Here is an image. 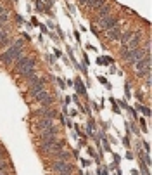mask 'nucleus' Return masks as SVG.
<instances>
[{"mask_svg": "<svg viewBox=\"0 0 152 175\" xmlns=\"http://www.w3.org/2000/svg\"><path fill=\"white\" fill-rule=\"evenodd\" d=\"M104 5V0H88V7L92 9H99Z\"/></svg>", "mask_w": 152, "mask_h": 175, "instance_id": "obj_16", "label": "nucleus"}, {"mask_svg": "<svg viewBox=\"0 0 152 175\" xmlns=\"http://www.w3.org/2000/svg\"><path fill=\"white\" fill-rule=\"evenodd\" d=\"M111 9H112V5H109V4H104L102 7L97 9V12H99V19H100V17H105V16H109Z\"/></svg>", "mask_w": 152, "mask_h": 175, "instance_id": "obj_12", "label": "nucleus"}, {"mask_svg": "<svg viewBox=\"0 0 152 175\" xmlns=\"http://www.w3.org/2000/svg\"><path fill=\"white\" fill-rule=\"evenodd\" d=\"M135 35V31H124V33H121V36H119V42H121V45H124V43H128L131 40V36Z\"/></svg>", "mask_w": 152, "mask_h": 175, "instance_id": "obj_13", "label": "nucleus"}, {"mask_svg": "<svg viewBox=\"0 0 152 175\" xmlns=\"http://www.w3.org/2000/svg\"><path fill=\"white\" fill-rule=\"evenodd\" d=\"M2 14H9V12H7L5 5H2V4H0V16H2Z\"/></svg>", "mask_w": 152, "mask_h": 175, "instance_id": "obj_21", "label": "nucleus"}, {"mask_svg": "<svg viewBox=\"0 0 152 175\" xmlns=\"http://www.w3.org/2000/svg\"><path fill=\"white\" fill-rule=\"evenodd\" d=\"M76 87H78V92H80V94H85V87L81 85V82H80V78L76 80Z\"/></svg>", "mask_w": 152, "mask_h": 175, "instance_id": "obj_20", "label": "nucleus"}, {"mask_svg": "<svg viewBox=\"0 0 152 175\" xmlns=\"http://www.w3.org/2000/svg\"><path fill=\"white\" fill-rule=\"evenodd\" d=\"M43 89H45V80H43V78H38V82H36V83L29 85V95L35 97V95H36V94H40Z\"/></svg>", "mask_w": 152, "mask_h": 175, "instance_id": "obj_10", "label": "nucleus"}, {"mask_svg": "<svg viewBox=\"0 0 152 175\" xmlns=\"http://www.w3.org/2000/svg\"><path fill=\"white\" fill-rule=\"evenodd\" d=\"M138 111H142L145 116H150V109H149V108H145V106H142V104H138Z\"/></svg>", "mask_w": 152, "mask_h": 175, "instance_id": "obj_19", "label": "nucleus"}, {"mask_svg": "<svg viewBox=\"0 0 152 175\" xmlns=\"http://www.w3.org/2000/svg\"><path fill=\"white\" fill-rule=\"evenodd\" d=\"M62 175H73V173H62Z\"/></svg>", "mask_w": 152, "mask_h": 175, "instance_id": "obj_29", "label": "nucleus"}, {"mask_svg": "<svg viewBox=\"0 0 152 175\" xmlns=\"http://www.w3.org/2000/svg\"><path fill=\"white\" fill-rule=\"evenodd\" d=\"M7 23H9V14H2L0 16V28L7 26Z\"/></svg>", "mask_w": 152, "mask_h": 175, "instance_id": "obj_18", "label": "nucleus"}, {"mask_svg": "<svg viewBox=\"0 0 152 175\" xmlns=\"http://www.w3.org/2000/svg\"><path fill=\"white\" fill-rule=\"evenodd\" d=\"M57 82H59V85H61V89H66V85H64V82H62V80H57Z\"/></svg>", "mask_w": 152, "mask_h": 175, "instance_id": "obj_27", "label": "nucleus"}, {"mask_svg": "<svg viewBox=\"0 0 152 175\" xmlns=\"http://www.w3.org/2000/svg\"><path fill=\"white\" fill-rule=\"evenodd\" d=\"M69 158H71V154H69L68 151H59V153H57V158H55V160H59V161H68Z\"/></svg>", "mask_w": 152, "mask_h": 175, "instance_id": "obj_14", "label": "nucleus"}, {"mask_svg": "<svg viewBox=\"0 0 152 175\" xmlns=\"http://www.w3.org/2000/svg\"><path fill=\"white\" fill-rule=\"evenodd\" d=\"M52 172H54L55 175L73 173V167L69 165L68 161H59V160H54V161H52Z\"/></svg>", "mask_w": 152, "mask_h": 175, "instance_id": "obj_3", "label": "nucleus"}, {"mask_svg": "<svg viewBox=\"0 0 152 175\" xmlns=\"http://www.w3.org/2000/svg\"><path fill=\"white\" fill-rule=\"evenodd\" d=\"M5 167H7V163L4 160H0V172H4V168H5Z\"/></svg>", "mask_w": 152, "mask_h": 175, "instance_id": "obj_22", "label": "nucleus"}, {"mask_svg": "<svg viewBox=\"0 0 152 175\" xmlns=\"http://www.w3.org/2000/svg\"><path fill=\"white\" fill-rule=\"evenodd\" d=\"M140 42H142V33L140 31H137L135 35L131 36V40L128 43H124L123 47H121V54H126V52H130V50L137 49L138 45H140Z\"/></svg>", "mask_w": 152, "mask_h": 175, "instance_id": "obj_5", "label": "nucleus"}, {"mask_svg": "<svg viewBox=\"0 0 152 175\" xmlns=\"http://www.w3.org/2000/svg\"><path fill=\"white\" fill-rule=\"evenodd\" d=\"M88 128H90V132H92V130L95 128V125H93V121H92V120H90V121H88Z\"/></svg>", "mask_w": 152, "mask_h": 175, "instance_id": "obj_23", "label": "nucleus"}, {"mask_svg": "<svg viewBox=\"0 0 152 175\" xmlns=\"http://www.w3.org/2000/svg\"><path fill=\"white\" fill-rule=\"evenodd\" d=\"M59 135V127L55 125H50L47 127V128H43V130H40V139H48V137H57Z\"/></svg>", "mask_w": 152, "mask_h": 175, "instance_id": "obj_8", "label": "nucleus"}, {"mask_svg": "<svg viewBox=\"0 0 152 175\" xmlns=\"http://www.w3.org/2000/svg\"><path fill=\"white\" fill-rule=\"evenodd\" d=\"M23 56V42L21 40H17V42L14 43V45H11L9 49L0 56V61L4 64H12L16 59H19V57Z\"/></svg>", "mask_w": 152, "mask_h": 175, "instance_id": "obj_1", "label": "nucleus"}, {"mask_svg": "<svg viewBox=\"0 0 152 175\" xmlns=\"http://www.w3.org/2000/svg\"><path fill=\"white\" fill-rule=\"evenodd\" d=\"M123 144L126 147H130V140H128V137H124V139H123Z\"/></svg>", "mask_w": 152, "mask_h": 175, "instance_id": "obj_24", "label": "nucleus"}, {"mask_svg": "<svg viewBox=\"0 0 152 175\" xmlns=\"http://www.w3.org/2000/svg\"><path fill=\"white\" fill-rule=\"evenodd\" d=\"M116 24H119V17L117 16H112V14H109V16H105V17H100L99 19V28H102V30H111V28H114Z\"/></svg>", "mask_w": 152, "mask_h": 175, "instance_id": "obj_4", "label": "nucleus"}, {"mask_svg": "<svg viewBox=\"0 0 152 175\" xmlns=\"http://www.w3.org/2000/svg\"><path fill=\"white\" fill-rule=\"evenodd\" d=\"M145 56H149V49L137 47V49H133V50H130V52L123 54V59H124V63L133 64V63H137V61H140V59L145 57Z\"/></svg>", "mask_w": 152, "mask_h": 175, "instance_id": "obj_2", "label": "nucleus"}, {"mask_svg": "<svg viewBox=\"0 0 152 175\" xmlns=\"http://www.w3.org/2000/svg\"><path fill=\"white\" fill-rule=\"evenodd\" d=\"M0 175H7V173H5V172H0Z\"/></svg>", "mask_w": 152, "mask_h": 175, "instance_id": "obj_28", "label": "nucleus"}, {"mask_svg": "<svg viewBox=\"0 0 152 175\" xmlns=\"http://www.w3.org/2000/svg\"><path fill=\"white\" fill-rule=\"evenodd\" d=\"M35 101H36V102H40L41 106H45V108L52 106V102H54L52 97H50V94L47 92V89H43L40 94H36V95H35Z\"/></svg>", "mask_w": 152, "mask_h": 175, "instance_id": "obj_6", "label": "nucleus"}, {"mask_svg": "<svg viewBox=\"0 0 152 175\" xmlns=\"http://www.w3.org/2000/svg\"><path fill=\"white\" fill-rule=\"evenodd\" d=\"M121 26L119 24H116L114 28H111V30H107V38L109 40H119V36H121Z\"/></svg>", "mask_w": 152, "mask_h": 175, "instance_id": "obj_11", "label": "nucleus"}, {"mask_svg": "<svg viewBox=\"0 0 152 175\" xmlns=\"http://www.w3.org/2000/svg\"><path fill=\"white\" fill-rule=\"evenodd\" d=\"M133 68H135L137 73H140V71H144V70H149V68H150V56H145V57H142L140 61L133 63Z\"/></svg>", "mask_w": 152, "mask_h": 175, "instance_id": "obj_9", "label": "nucleus"}, {"mask_svg": "<svg viewBox=\"0 0 152 175\" xmlns=\"http://www.w3.org/2000/svg\"><path fill=\"white\" fill-rule=\"evenodd\" d=\"M57 142V137H48V139H41V144L38 146V151L41 153H52V147Z\"/></svg>", "mask_w": 152, "mask_h": 175, "instance_id": "obj_7", "label": "nucleus"}, {"mask_svg": "<svg viewBox=\"0 0 152 175\" xmlns=\"http://www.w3.org/2000/svg\"><path fill=\"white\" fill-rule=\"evenodd\" d=\"M124 94H126V97H128V95H130V87H128V85H126V87H124Z\"/></svg>", "mask_w": 152, "mask_h": 175, "instance_id": "obj_25", "label": "nucleus"}, {"mask_svg": "<svg viewBox=\"0 0 152 175\" xmlns=\"http://www.w3.org/2000/svg\"><path fill=\"white\" fill-rule=\"evenodd\" d=\"M7 38H9V30L4 26V28H0V43H5Z\"/></svg>", "mask_w": 152, "mask_h": 175, "instance_id": "obj_15", "label": "nucleus"}, {"mask_svg": "<svg viewBox=\"0 0 152 175\" xmlns=\"http://www.w3.org/2000/svg\"><path fill=\"white\" fill-rule=\"evenodd\" d=\"M64 146H66V142H64V140H59V142H55L54 147H52V153H59V151H62V149H64Z\"/></svg>", "mask_w": 152, "mask_h": 175, "instance_id": "obj_17", "label": "nucleus"}, {"mask_svg": "<svg viewBox=\"0 0 152 175\" xmlns=\"http://www.w3.org/2000/svg\"><path fill=\"white\" fill-rule=\"evenodd\" d=\"M144 147H145V151H149V149H150V146H149V142H144Z\"/></svg>", "mask_w": 152, "mask_h": 175, "instance_id": "obj_26", "label": "nucleus"}]
</instances>
